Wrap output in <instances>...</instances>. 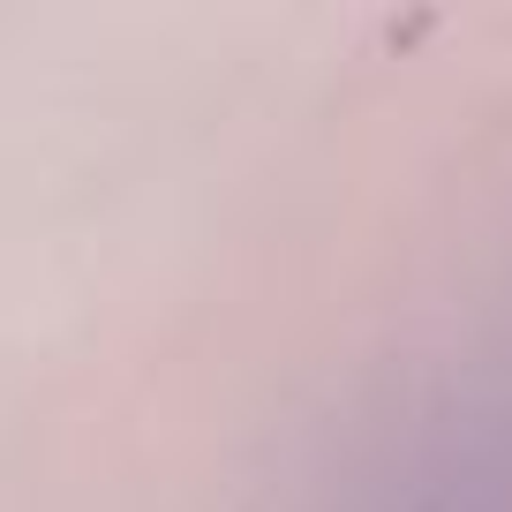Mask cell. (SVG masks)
<instances>
[{
    "label": "cell",
    "mask_w": 512,
    "mask_h": 512,
    "mask_svg": "<svg viewBox=\"0 0 512 512\" xmlns=\"http://www.w3.org/2000/svg\"><path fill=\"white\" fill-rule=\"evenodd\" d=\"M362 512H505L497 467L467 437H430L362 490Z\"/></svg>",
    "instance_id": "1"
}]
</instances>
